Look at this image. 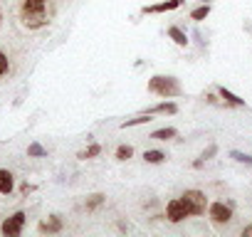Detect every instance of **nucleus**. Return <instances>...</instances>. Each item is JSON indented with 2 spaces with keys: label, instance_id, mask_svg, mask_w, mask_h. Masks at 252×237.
I'll return each mask as SVG.
<instances>
[{
  "label": "nucleus",
  "instance_id": "1",
  "mask_svg": "<svg viewBox=\"0 0 252 237\" xmlns=\"http://www.w3.org/2000/svg\"><path fill=\"white\" fill-rule=\"evenodd\" d=\"M146 89H149L151 94L161 96V99H173V96H181V91H183L176 77H161V74L151 77Z\"/></svg>",
  "mask_w": 252,
  "mask_h": 237
},
{
  "label": "nucleus",
  "instance_id": "2",
  "mask_svg": "<svg viewBox=\"0 0 252 237\" xmlns=\"http://www.w3.org/2000/svg\"><path fill=\"white\" fill-rule=\"evenodd\" d=\"M181 200L186 203V207H188L190 215H205V210H208V205H210L203 190H186V193L181 195Z\"/></svg>",
  "mask_w": 252,
  "mask_h": 237
},
{
  "label": "nucleus",
  "instance_id": "3",
  "mask_svg": "<svg viewBox=\"0 0 252 237\" xmlns=\"http://www.w3.org/2000/svg\"><path fill=\"white\" fill-rule=\"evenodd\" d=\"M25 220H28V215L23 210H18L15 215H10L3 225H0V232H3L5 237H18L23 232V227H25Z\"/></svg>",
  "mask_w": 252,
  "mask_h": 237
},
{
  "label": "nucleus",
  "instance_id": "4",
  "mask_svg": "<svg viewBox=\"0 0 252 237\" xmlns=\"http://www.w3.org/2000/svg\"><path fill=\"white\" fill-rule=\"evenodd\" d=\"M166 217L171 222H183L186 217H190V212H188V207L181 198H173V200L166 203Z\"/></svg>",
  "mask_w": 252,
  "mask_h": 237
},
{
  "label": "nucleus",
  "instance_id": "5",
  "mask_svg": "<svg viewBox=\"0 0 252 237\" xmlns=\"http://www.w3.org/2000/svg\"><path fill=\"white\" fill-rule=\"evenodd\" d=\"M208 215H210L213 222L225 225V222L232 220V205H225V203H210V205H208Z\"/></svg>",
  "mask_w": 252,
  "mask_h": 237
},
{
  "label": "nucleus",
  "instance_id": "6",
  "mask_svg": "<svg viewBox=\"0 0 252 237\" xmlns=\"http://www.w3.org/2000/svg\"><path fill=\"white\" fill-rule=\"evenodd\" d=\"M186 0H163V3H156V5H146L144 8V15H156V13H171L176 8H181Z\"/></svg>",
  "mask_w": 252,
  "mask_h": 237
},
{
  "label": "nucleus",
  "instance_id": "7",
  "mask_svg": "<svg viewBox=\"0 0 252 237\" xmlns=\"http://www.w3.org/2000/svg\"><path fill=\"white\" fill-rule=\"evenodd\" d=\"M23 23L30 30H40V28L47 25V10L45 13H28V10H23Z\"/></svg>",
  "mask_w": 252,
  "mask_h": 237
},
{
  "label": "nucleus",
  "instance_id": "8",
  "mask_svg": "<svg viewBox=\"0 0 252 237\" xmlns=\"http://www.w3.org/2000/svg\"><path fill=\"white\" fill-rule=\"evenodd\" d=\"M62 227H64V222H62V217H60V215H50L47 220H42V222L37 225V230H40V232H47V235L62 232Z\"/></svg>",
  "mask_w": 252,
  "mask_h": 237
},
{
  "label": "nucleus",
  "instance_id": "9",
  "mask_svg": "<svg viewBox=\"0 0 252 237\" xmlns=\"http://www.w3.org/2000/svg\"><path fill=\"white\" fill-rule=\"evenodd\" d=\"M15 188V178L8 168H0V195H10Z\"/></svg>",
  "mask_w": 252,
  "mask_h": 237
},
{
  "label": "nucleus",
  "instance_id": "10",
  "mask_svg": "<svg viewBox=\"0 0 252 237\" xmlns=\"http://www.w3.org/2000/svg\"><path fill=\"white\" fill-rule=\"evenodd\" d=\"M146 114H151V116H156V114H168V116H173V114H178V104H173V101H161V104L146 109Z\"/></svg>",
  "mask_w": 252,
  "mask_h": 237
},
{
  "label": "nucleus",
  "instance_id": "11",
  "mask_svg": "<svg viewBox=\"0 0 252 237\" xmlns=\"http://www.w3.org/2000/svg\"><path fill=\"white\" fill-rule=\"evenodd\" d=\"M218 94H220V99L225 101V104H230V106H245V99L242 96H237V94H232L230 89H225V87H220L218 89Z\"/></svg>",
  "mask_w": 252,
  "mask_h": 237
},
{
  "label": "nucleus",
  "instance_id": "12",
  "mask_svg": "<svg viewBox=\"0 0 252 237\" xmlns=\"http://www.w3.org/2000/svg\"><path fill=\"white\" fill-rule=\"evenodd\" d=\"M168 37H171L178 47H188V42H190V40H188V35H186L181 28H176V25H171V28H168Z\"/></svg>",
  "mask_w": 252,
  "mask_h": 237
},
{
  "label": "nucleus",
  "instance_id": "13",
  "mask_svg": "<svg viewBox=\"0 0 252 237\" xmlns=\"http://www.w3.org/2000/svg\"><path fill=\"white\" fill-rule=\"evenodd\" d=\"M176 136H178V131L173 126H163V129H156L149 139H154V141H168V139H176Z\"/></svg>",
  "mask_w": 252,
  "mask_h": 237
},
{
  "label": "nucleus",
  "instance_id": "14",
  "mask_svg": "<svg viewBox=\"0 0 252 237\" xmlns=\"http://www.w3.org/2000/svg\"><path fill=\"white\" fill-rule=\"evenodd\" d=\"M168 156L163 153V151H158V148H149V151H144V161L146 163H151V166H158V163H163Z\"/></svg>",
  "mask_w": 252,
  "mask_h": 237
},
{
  "label": "nucleus",
  "instance_id": "15",
  "mask_svg": "<svg viewBox=\"0 0 252 237\" xmlns=\"http://www.w3.org/2000/svg\"><path fill=\"white\" fill-rule=\"evenodd\" d=\"M104 203H106V195H104V193H94V195H89V198H87L84 207H87L89 212H94V210H96V207H101Z\"/></svg>",
  "mask_w": 252,
  "mask_h": 237
},
{
  "label": "nucleus",
  "instance_id": "16",
  "mask_svg": "<svg viewBox=\"0 0 252 237\" xmlns=\"http://www.w3.org/2000/svg\"><path fill=\"white\" fill-rule=\"evenodd\" d=\"M23 10H28V13H45L47 10V0H25Z\"/></svg>",
  "mask_w": 252,
  "mask_h": 237
},
{
  "label": "nucleus",
  "instance_id": "17",
  "mask_svg": "<svg viewBox=\"0 0 252 237\" xmlns=\"http://www.w3.org/2000/svg\"><path fill=\"white\" fill-rule=\"evenodd\" d=\"M208 15H210V3H203L195 10H190V20H195V23H203Z\"/></svg>",
  "mask_w": 252,
  "mask_h": 237
},
{
  "label": "nucleus",
  "instance_id": "18",
  "mask_svg": "<svg viewBox=\"0 0 252 237\" xmlns=\"http://www.w3.org/2000/svg\"><path fill=\"white\" fill-rule=\"evenodd\" d=\"M151 121V114H141L136 118H126V121L121 124V129H131V126H141V124H149Z\"/></svg>",
  "mask_w": 252,
  "mask_h": 237
},
{
  "label": "nucleus",
  "instance_id": "19",
  "mask_svg": "<svg viewBox=\"0 0 252 237\" xmlns=\"http://www.w3.org/2000/svg\"><path fill=\"white\" fill-rule=\"evenodd\" d=\"M28 156H30V158H45V156H47V148H45L42 144L32 141V144L28 146Z\"/></svg>",
  "mask_w": 252,
  "mask_h": 237
},
{
  "label": "nucleus",
  "instance_id": "20",
  "mask_svg": "<svg viewBox=\"0 0 252 237\" xmlns=\"http://www.w3.org/2000/svg\"><path fill=\"white\" fill-rule=\"evenodd\" d=\"M99 153H101V146H99V144H92L87 151H79L77 158H79V161H87V158H96Z\"/></svg>",
  "mask_w": 252,
  "mask_h": 237
},
{
  "label": "nucleus",
  "instance_id": "21",
  "mask_svg": "<svg viewBox=\"0 0 252 237\" xmlns=\"http://www.w3.org/2000/svg\"><path fill=\"white\" fill-rule=\"evenodd\" d=\"M134 156V146H129V144H121L119 148H116V158L119 161H129Z\"/></svg>",
  "mask_w": 252,
  "mask_h": 237
},
{
  "label": "nucleus",
  "instance_id": "22",
  "mask_svg": "<svg viewBox=\"0 0 252 237\" xmlns=\"http://www.w3.org/2000/svg\"><path fill=\"white\" fill-rule=\"evenodd\" d=\"M230 158H232V161H237V163L252 166V156H250V153H242V151H230Z\"/></svg>",
  "mask_w": 252,
  "mask_h": 237
},
{
  "label": "nucleus",
  "instance_id": "23",
  "mask_svg": "<svg viewBox=\"0 0 252 237\" xmlns=\"http://www.w3.org/2000/svg\"><path fill=\"white\" fill-rule=\"evenodd\" d=\"M215 153H218V146H215V144H213V146H208V148H205V151H203V156H200V158H203V161H208V158H213V156H215Z\"/></svg>",
  "mask_w": 252,
  "mask_h": 237
},
{
  "label": "nucleus",
  "instance_id": "24",
  "mask_svg": "<svg viewBox=\"0 0 252 237\" xmlns=\"http://www.w3.org/2000/svg\"><path fill=\"white\" fill-rule=\"evenodd\" d=\"M5 72H8V57H5V52H0V77Z\"/></svg>",
  "mask_w": 252,
  "mask_h": 237
},
{
  "label": "nucleus",
  "instance_id": "25",
  "mask_svg": "<svg viewBox=\"0 0 252 237\" xmlns=\"http://www.w3.org/2000/svg\"><path fill=\"white\" fill-rule=\"evenodd\" d=\"M32 190H35V185H32V183H28V180L20 185V193H23V195H30Z\"/></svg>",
  "mask_w": 252,
  "mask_h": 237
},
{
  "label": "nucleus",
  "instance_id": "26",
  "mask_svg": "<svg viewBox=\"0 0 252 237\" xmlns=\"http://www.w3.org/2000/svg\"><path fill=\"white\" fill-rule=\"evenodd\" d=\"M242 237H252V225H247V227H242Z\"/></svg>",
  "mask_w": 252,
  "mask_h": 237
},
{
  "label": "nucleus",
  "instance_id": "27",
  "mask_svg": "<svg viewBox=\"0 0 252 237\" xmlns=\"http://www.w3.org/2000/svg\"><path fill=\"white\" fill-rule=\"evenodd\" d=\"M203 163H205V161H203V158H198V161H193V168H203Z\"/></svg>",
  "mask_w": 252,
  "mask_h": 237
},
{
  "label": "nucleus",
  "instance_id": "28",
  "mask_svg": "<svg viewBox=\"0 0 252 237\" xmlns=\"http://www.w3.org/2000/svg\"><path fill=\"white\" fill-rule=\"evenodd\" d=\"M0 20H3V15H0Z\"/></svg>",
  "mask_w": 252,
  "mask_h": 237
}]
</instances>
